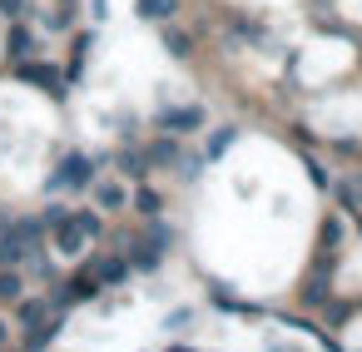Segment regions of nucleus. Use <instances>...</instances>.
Returning <instances> with one entry per match:
<instances>
[{"label": "nucleus", "instance_id": "nucleus-1", "mask_svg": "<svg viewBox=\"0 0 362 352\" xmlns=\"http://www.w3.org/2000/svg\"><path fill=\"white\" fill-rule=\"evenodd\" d=\"M95 293H100V278H95V273H80V278L65 283L60 303H85V298H95Z\"/></svg>", "mask_w": 362, "mask_h": 352}, {"label": "nucleus", "instance_id": "nucleus-2", "mask_svg": "<svg viewBox=\"0 0 362 352\" xmlns=\"http://www.w3.org/2000/svg\"><path fill=\"white\" fill-rule=\"evenodd\" d=\"M55 184H90V159H85V154H70Z\"/></svg>", "mask_w": 362, "mask_h": 352}, {"label": "nucleus", "instance_id": "nucleus-3", "mask_svg": "<svg viewBox=\"0 0 362 352\" xmlns=\"http://www.w3.org/2000/svg\"><path fill=\"white\" fill-rule=\"evenodd\" d=\"M139 16L144 20H174L179 16V0H139Z\"/></svg>", "mask_w": 362, "mask_h": 352}, {"label": "nucleus", "instance_id": "nucleus-4", "mask_svg": "<svg viewBox=\"0 0 362 352\" xmlns=\"http://www.w3.org/2000/svg\"><path fill=\"white\" fill-rule=\"evenodd\" d=\"M21 80H35V85H45L50 95H60V75L45 70V65H21Z\"/></svg>", "mask_w": 362, "mask_h": 352}, {"label": "nucleus", "instance_id": "nucleus-5", "mask_svg": "<svg viewBox=\"0 0 362 352\" xmlns=\"http://www.w3.org/2000/svg\"><path fill=\"white\" fill-rule=\"evenodd\" d=\"M159 119H164V124H169V129H194V124H199V119H204V115H199V110H164V115H159Z\"/></svg>", "mask_w": 362, "mask_h": 352}, {"label": "nucleus", "instance_id": "nucleus-6", "mask_svg": "<svg viewBox=\"0 0 362 352\" xmlns=\"http://www.w3.org/2000/svg\"><path fill=\"white\" fill-rule=\"evenodd\" d=\"M95 199H100V209H124V189L119 184H100Z\"/></svg>", "mask_w": 362, "mask_h": 352}, {"label": "nucleus", "instance_id": "nucleus-7", "mask_svg": "<svg viewBox=\"0 0 362 352\" xmlns=\"http://www.w3.org/2000/svg\"><path fill=\"white\" fill-rule=\"evenodd\" d=\"M95 273H100L105 283H124V273H129V268H124L119 258H100V263H95Z\"/></svg>", "mask_w": 362, "mask_h": 352}, {"label": "nucleus", "instance_id": "nucleus-8", "mask_svg": "<svg viewBox=\"0 0 362 352\" xmlns=\"http://www.w3.org/2000/svg\"><path fill=\"white\" fill-rule=\"evenodd\" d=\"M21 298V273H0V303H16Z\"/></svg>", "mask_w": 362, "mask_h": 352}, {"label": "nucleus", "instance_id": "nucleus-9", "mask_svg": "<svg viewBox=\"0 0 362 352\" xmlns=\"http://www.w3.org/2000/svg\"><path fill=\"white\" fill-rule=\"evenodd\" d=\"M149 159H154V164H174V159H179V144H169V139H159V144L149 149Z\"/></svg>", "mask_w": 362, "mask_h": 352}, {"label": "nucleus", "instance_id": "nucleus-10", "mask_svg": "<svg viewBox=\"0 0 362 352\" xmlns=\"http://www.w3.org/2000/svg\"><path fill=\"white\" fill-rule=\"evenodd\" d=\"M164 50L184 60V55H189V35H179V30H169V35H164Z\"/></svg>", "mask_w": 362, "mask_h": 352}, {"label": "nucleus", "instance_id": "nucleus-11", "mask_svg": "<svg viewBox=\"0 0 362 352\" xmlns=\"http://www.w3.org/2000/svg\"><path fill=\"white\" fill-rule=\"evenodd\" d=\"M119 164H124L129 179H144V159H139V154H119Z\"/></svg>", "mask_w": 362, "mask_h": 352}, {"label": "nucleus", "instance_id": "nucleus-12", "mask_svg": "<svg viewBox=\"0 0 362 352\" xmlns=\"http://www.w3.org/2000/svg\"><path fill=\"white\" fill-rule=\"evenodd\" d=\"M134 204H139V213H159V194H154V189H139Z\"/></svg>", "mask_w": 362, "mask_h": 352}, {"label": "nucleus", "instance_id": "nucleus-13", "mask_svg": "<svg viewBox=\"0 0 362 352\" xmlns=\"http://www.w3.org/2000/svg\"><path fill=\"white\" fill-rule=\"evenodd\" d=\"M45 317V303L35 298V303H21V322H40Z\"/></svg>", "mask_w": 362, "mask_h": 352}, {"label": "nucleus", "instance_id": "nucleus-14", "mask_svg": "<svg viewBox=\"0 0 362 352\" xmlns=\"http://www.w3.org/2000/svg\"><path fill=\"white\" fill-rule=\"evenodd\" d=\"M11 55H30V35H25V30L11 35Z\"/></svg>", "mask_w": 362, "mask_h": 352}, {"label": "nucleus", "instance_id": "nucleus-15", "mask_svg": "<svg viewBox=\"0 0 362 352\" xmlns=\"http://www.w3.org/2000/svg\"><path fill=\"white\" fill-rule=\"evenodd\" d=\"M60 218H65V204H50V209H45V228H55Z\"/></svg>", "mask_w": 362, "mask_h": 352}, {"label": "nucleus", "instance_id": "nucleus-16", "mask_svg": "<svg viewBox=\"0 0 362 352\" xmlns=\"http://www.w3.org/2000/svg\"><path fill=\"white\" fill-rule=\"evenodd\" d=\"M347 209H362V174L352 179V194H347Z\"/></svg>", "mask_w": 362, "mask_h": 352}, {"label": "nucleus", "instance_id": "nucleus-17", "mask_svg": "<svg viewBox=\"0 0 362 352\" xmlns=\"http://www.w3.org/2000/svg\"><path fill=\"white\" fill-rule=\"evenodd\" d=\"M0 11H6V16L16 20V16H21V0H0Z\"/></svg>", "mask_w": 362, "mask_h": 352}, {"label": "nucleus", "instance_id": "nucleus-18", "mask_svg": "<svg viewBox=\"0 0 362 352\" xmlns=\"http://www.w3.org/2000/svg\"><path fill=\"white\" fill-rule=\"evenodd\" d=\"M6 337H11V332H6V322H0V342H6Z\"/></svg>", "mask_w": 362, "mask_h": 352}]
</instances>
